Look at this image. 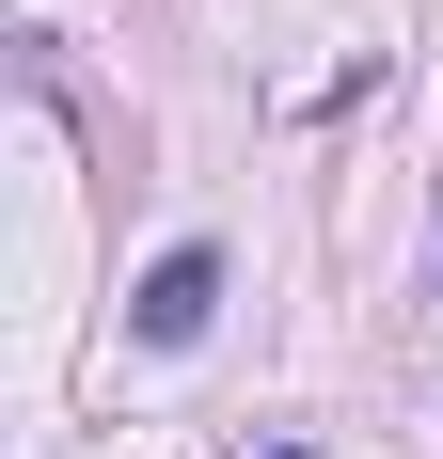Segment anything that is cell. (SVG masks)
<instances>
[{"instance_id": "6da1fadb", "label": "cell", "mask_w": 443, "mask_h": 459, "mask_svg": "<svg viewBox=\"0 0 443 459\" xmlns=\"http://www.w3.org/2000/svg\"><path fill=\"white\" fill-rule=\"evenodd\" d=\"M206 317H222V254H206V238H190V254H159V270L127 285V333H143V349H190Z\"/></svg>"}, {"instance_id": "7a4b0ae2", "label": "cell", "mask_w": 443, "mask_h": 459, "mask_svg": "<svg viewBox=\"0 0 443 459\" xmlns=\"http://www.w3.org/2000/svg\"><path fill=\"white\" fill-rule=\"evenodd\" d=\"M285 459H317V444H285Z\"/></svg>"}]
</instances>
